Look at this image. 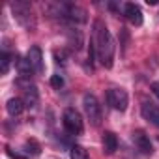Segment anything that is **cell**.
I'll list each match as a JSON object with an SVG mask.
<instances>
[{
    "label": "cell",
    "mask_w": 159,
    "mask_h": 159,
    "mask_svg": "<svg viewBox=\"0 0 159 159\" xmlns=\"http://www.w3.org/2000/svg\"><path fill=\"white\" fill-rule=\"evenodd\" d=\"M94 51H96V58L98 62L103 66V67H112L114 64V39H112V34L111 30L107 28V25L101 21V19H96L94 21Z\"/></svg>",
    "instance_id": "1"
},
{
    "label": "cell",
    "mask_w": 159,
    "mask_h": 159,
    "mask_svg": "<svg viewBox=\"0 0 159 159\" xmlns=\"http://www.w3.org/2000/svg\"><path fill=\"white\" fill-rule=\"evenodd\" d=\"M10 8H11V11H13L15 21H17L25 30H30V32L36 30V26H38V25H36V17H34L32 8H30V4L26 2V0H15V2L10 4Z\"/></svg>",
    "instance_id": "2"
},
{
    "label": "cell",
    "mask_w": 159,
    "mask_h": 159,
    "mask_svg": "<svg viewBox=\"0 0 159 159\" xmlns=\"http://www.w3.org/2000/svg\"><path fill=\"white\" fill-rule=\"evenodd\" d=\"M62 124H64V129L69 135H83V131H84V124H83L81 114H79V111H75L71 107L64 111Z\"/></svg>",
    "instance_id": "3"
},
{
    "label": "cell",
    "mask_w": 159,
    "mask_h": 159,
    "mask_svg": "<svg viewBox=\"0 0 159 159\" xmlns=\"http://www.w3.org/2000/svg\"><path fill=\"white\" fill-rule=\"evenodd\" d=\"M83 109H84V114L90 120V124L99 125V122H101V105H99V101L94 94L86 92L83 96Z\"/></svg>",
    "instance_id": "4"
},
{
    "label": "cell",
    "mask_w": 159,
    "mask_h": 159,
    "mask_svg": "<svg viewBox=\"0 0 159 159\" xmlns=\"http://www.w3.org/2000/svg\"><path fill=\"white\" fill-rule=\"evenodd\" d=\"M17 83H19V86L23 88L21 99H23L25 107H26V109H36L38 103H39V92H38V88L30 83V79H19Z\"/></svg>",
    "instance_id": "5"
},
{
    "label": "cell",
    "mask_w": 159,
    "mask_h": 159,
    "mask_svg": "<svg viewBox=\"0 0 159 159\" xmlns=\"http://www.w3.org/2000/svg\"><path fill=\"white\" fill-rule=\"evenodd\" d=\"M107 103L111 105V109L124 112L129 105V96L124 88H109L107 90Z\"/></svg>",
    "instance_id": "6"
},
{
    "label": "cell",
    "mask_w": 159,
    "mask_h": 159,
    "mask_svg": "<svg viewBox=\"0 0 159 159\" xmlns=\"http://www.w3.org/2000/svg\"><path fill=\"white\" fill-rule=\"evenodd\" d=\"M26 60H28V64L32 66V71H34V73H38V75L43 73V69H45V64H43V52H41V49H39L38 45H32V47L28 49V52H26Z\"/></svg>",
    "instance_id": "7"
},
{
    "label": "cell",
    "mask_w": 159,
    "mask_h": 159,
    "mask_svg": "<svg viewBox=\"0 0 159 159\" xmlns=\"http://www.w3.org/2000/svg\"><path fill=\"white\" fill-rule=\"evenodd\" d=\"M140 112L144 116V120H148L152 125L159 127V105L150 101V99H142V105H140Z\"/></svg>",
    "instance_id": "8"
},
{
    "label": "cell",
    "mask_w": 159,
    "mask_h": 159,
    "mask_svg": "<svg viewBox=\"0 0 159 159\" xmlns=\"http://www.w3.org/2000/svg\"><path fill=\"white\" fill-rule=\"evenodd\" d=\"M133 142H135L137 150H140V152L146 153V155H150V153L153 152V146H152V142H150V137H148L142 129L133 131Z\"/></svg>",
    "instance_id": "9"
},
{
    "label": "cell",
    "mask_w": 159,
    "mask_h": 159,
    "mask_svg": "<svg viewBox=\"0 0 159 159\" xmlns=\"http://www.w3.org/2000/svg\"><path fill=\"white\" fill-rule=\"evenodd\" d=\"M124 15H125V19L131 23V25H135V26H140L142 25V10L135 4V2H127L125 6H124Z\"/></svg>",
    "instance_id": "10"
},
{
    "label": "cell",
    "mask_w": 159,
    "mask_h": 159,
    "mask_svg": "<svg viewBox=\"0 0 159 159\" xmlns=\"http://www.w3.org/2000/svg\"><path fill=\"white\" fill-rule=\"evenodd\" d=\"M101 140H103V152L107 155H112L118 150V139H116V135L112 131H105Z\"/></svg>",
    "instance_id": "11"
},
{
    "label": "cell",
    "mask_w": 159,
    "mask_h": 159,
    "mask_svg": "<svg viewBox=\"0 0 159 159\" xmlns=\"http://www.w3.org/2000/svg\"><path fill=\"white\" fill-rule=\"evenodd\" d=\"M25 109H26V107H25V103H23L21 98H11V99H8V103H6V111H8L10 116H21V112H23Z\"/></svg>",
    "instance_id": "12"
},
{
    "label": "cell",
    "mask_w": 159,
    "mask_h": 159,
    "mask_svg": "<svg viewBox=\"0 0 159 159\" xmlns=\"http://www.w3.org/2000/svg\"><path fill=\"white\" fill-rule=\"evenodd\" d=\"M17 69H19L21 79H30L32 66L28 64V60H26V58H17Z\"/></svg>",
    "instance_id": "13"
},
{
    "label": "cell",
    "mask_w": 159,
    "mask_h": 159,
    "mask_svg": "<svg viewBox=\"0 0 159 159\" xmlns=\"http://www.w3.org/2000/svg\"><path fill=\"white\" fill-rule=\"evenodd\" d=\"M69 157L71 159H90V155H88V152L83 148V146H71V150H69Z\"/></svg>",
    "instance_id": "14"
},
{
    "label": "cell",
    "mask_w": 159,
    "mask_h": 159,
    "mask_svg": "<svg viewBox=\"0 0 159 159\" xmlns=\"http://www.w3.org/2000/svg\"><path fill=\"white\" fill-rule=\"evenodd\" d=\"M11 58H13V56H11L8 51H4V52H2V56H0V73H2V75H6V73L10 71Z\"/></svg>",
    "instance_id": "15"
},
{
    "label": "cell",
    "mask_w": 159,
    "mask_h": 159,
    "mask_svg": "<svg viewBox=\"0 0 159 159\" xmlns=\"http://www.w3.org/2000/svg\"><path fill=\"white\" fill-rule=\"evenodd\" d=\"M25 148H26V152L32 153V155H39V152H41V148H39V144H38L36 140H26Z\"/></svg>",
    "instance_id": "16"
},
{
    "label": "cell",
    "mask_w": 159,
    "mask_h": 159,
    "mask_svg": "<svg viewBox=\"0 0 159 159\" xmlns=\"http://www.w3.org/2000/svg\"><path fill=\"white\" fill-rule=\"evenodd\" d=\"M51 86H52V88H56V90H60V88L64 86V77H62V75H58V73H56V75H52V77H51Z\"/></svg>",
    "instance_id": "17"
},
{
    "label": "cell",
    "mask_w": 159,
    "mask_h": 159,
    "mask_svg": "<svg viewBox=\"0 0 159 159\" xmlns=\"http://www.w3.org/2000/svg\"><path fill=\"white\" fill-rule=\"evenodd\" d=\"M6 153H8L11 159H26V155H23V153H19V152H13L11 148H6Z\"/></svg>",
    "instance_id": "18"
},
{
    "label": "cell",
    "mask_w": 159,
    "mask_h": 159,
    "mask_svg": "<svg viewBox=\"0 0 159 159\" xmlns=\"http://www.w3.org/2000/svg\"><path fill=\"white\" fill-rule=\"evenodd\" d=\"M150 90H152V94L159 99V83H152V84H150Z\"/></svg>",
    "instance_id": "19"
}]
</instances>
